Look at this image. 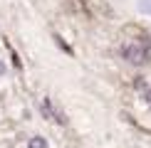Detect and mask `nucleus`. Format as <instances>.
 Here are the masks:
<instances>
[{
	"label": "nucleus",
	"instance_id": "obj_1",
	"mask_svg": "<svg viewBox=\"0 0 151 148\" xmlns=\"http://www.w3.org/2000/svg\"><path fill=\"white\" fill-rule=\"evenodd\" d=\"M151 57V42L144 37L141 42H131V45L124 47V59L129 64H144Z\"/></svg>",
	"mask_w": 151,
	"mask_h": 148
},
{
	"label": "nucleus",
	"instance_id": "obj_4",
	"mask_svg": "<svg viewBox=\"0 0 151 148\" xmlns=\"http://www.w3.org/2000/svg\"><path fill=\"white\" fill-rule=\"evenodd\" d=\"M139 10L146 12V15H151V0H139Z\"/></svg>",
	"mask_w": 151,
	"mask_h": 148
},
{
	"label": "nucleus",
	"instance_id": "obj_6",
	"mask_svg": "<svg viewBox=\"0 0 151 148\" xmlns=\"http://www.w3.org/2000/svg\"><path fill=\"white\" fill-rule=\"evenodd\" d=\"M146 99H149V101H151V89H149V94H146Z\"/></svg>",
	"mask_w": 151,
	"mask_h": 148
},
{
	"label": "nucleus",
	"instance_id": "obj_3",
	"mask_svg": "<svg viewBox=\"0 0 151 148\" xmlns=\"http://www.w3.org/2000/svg\"><path fill=\"white\" fill-rule=\"evenodd\" d=\"M30 148H47V141L42 136H35V138H30Z\"/></svg>",
	"mask_w": 151,
	"mask_h": 148
},
{
	"label": "nucleus",
	"instance_id": "obj_5",
	"mask_svg": "<svg viewBox=\"0 0 151 148\" xmlns=\"http://www.w3.org/2000/svg\"><path fill=\"white\" fill-rule=\"evenodd\" d=\"M0 74H5V64H3V62H0Z\"/></svg>",
	"mask_w": 151,
	"mask_h": 148
},
{
	"label": "nucleus",
	"instance_id": "obj_2",
	"mask_svg": "<svg viewBox=\"0 0 151 148\" xmlns=\"http://www.w3.org/2000/svg\"><path fill=\"white\" fill-rule=\"evenodd\" d=\"M42 111H45V114H47V116H52V119H55V121H60V123H67V119H65V114H62V111H60V109H55V106H52V104H50V101H47V99H45V101H42Z\"/></svg>",
	"mask_w": 151,
	"mask_h": 148
}]
</instances>
